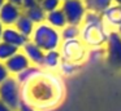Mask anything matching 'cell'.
<instances>
[{
    "label": "cell",
    "mask_w": 121,
    "mask_h": 111,
    "mask_svg": "<svg viewBox=\"0 0 121 111\" xmlns=\"http://www.w3.org/2000/svg\"><path fill=\"white\" fill-rule=\"evenodd\" d=\"M109 31L102 14L87 12L83 23L79 27V39L87 48H99L105 45Z\"/></svg>",
    "instance_id": "cell-1"
},
{
    "label": "cell",
    "mask_w": 121,
    "mask_h": 111,
    "mask_svg": "<svg viewBox=\"0 0 121 111\" xmlns=\"http://www.w3.org/2000/svg\"><path fill=\"white\" fill-rule=\"evenodd\" d=\"M30 40L38 45L43 52H52V50H59L60 45L63 43L61 34L59 30L53 28L48 23H40L37 25L34 28Z\"/></svg>",
    "instance_id": "cell-2"
},
{
    "label": "cell",
    "mask_w": 121,
    "mask_h": 111,
    "mask_svg": "<svg viewBox=\"0 0 121 111\" xmlns=\"http://www.w3.org/2000/svg\"><path fill=\"white\" fill-rule=\"evenodd\" d=\"M0 101L5 103L11 110L18 111L22 103L21 92H20V83L16 77H9L8 80L0 84Z\"/></svg>",
    "instance_id": "cell-3"
},
{
    "label": "cell",
    "mask_w": 121,
    "mask_h": 111,
    "mask_svg": "<svg viewBox=\"0 0 121 111\" xmlns=\"http://www.w3.org/2000/svg\"><path fill=\"white\" fill-rule=\"evenodd\" d=\"M61 54L63 61L73 62V63H78L83 61L87 57V46L81 41V39H76V40H69V41H63L59 49Z\"/></svg>",
    "instance_id": "cell-4"
},
{
    "label": "cell",
    "mask_w": 121,
    "mask_h": 111,
    "mask_svg": "<svg viewBox=\"0 0 121 111\" xmlns=\"http://www.w3.org/2000/svg\"><path fill=\"white\" fill-rule=\"evenodd\" d=\"M105 61L108 66L115 70H121V35L118 31L111 30L108 40L104 45Z\"/></svg>",
    "instance_id": "cell-5"
},
{
    "label": "cell",
    "mask_w": 121,
    "mask_h": 111,
    "mask_svg": "<svg viewBox=\"0 0 121 111\" xmlns=\"http://www.w3.org/2000/svg\"><path fill=\"white\" fill-rule=\"evenodd\" d=\"M61 10L65 14L68 25L78 26V27H81L87 14L83 0H65L61 3Z\"/></svg>",
    "instance_id": "cell-6"
},
{
    "label": "cell",
    "mask_w": 121,
    "mask_h": 111,
    "mask_svg": "<svg viewBox=\"0 0 121 111\" xmlns=\"http://www.w3.org/2000/svg\"><path fill=\"white\" fill-rule=\"evenodd\" d=\"M24 14L22 8L13 5L7 1L3 7L0 8V22L5 27H14L16 22L20 19V17Z\"/></svg>",
    "instance_id": "cell-7"
},
{
    "label": "cell",
    "mask_w": 121,
    "mask_h": 111,
    "mask_svg": "<svg viewBox=\"0 0 121 111\" xmlns=\"http://www.w3.org/2000/svg\"><path fill=\"white\" fill-rule=\"evenodd\" d=\"M5 66L8 69L11 75H18L22 71H25L26 69H29L30 66H33L30 63V61L27 59V57L24 54L22 50H18L16 54L11 57L8 61L5 62Z\"/></svg>",
    "instance_id": "cell-8"
},
{
    "label": "cell",
    "mask_w": 121,
    "mask_h": 111,
    "mask_svg": "<svg viewBox=\"0 0 121 111\" xmlns=\"http://www.w3.org/2000/svg\"><path fill=\"white\" fill-rule=\"evenodd\" d=\"M103 21L109 30H116L121 27V5L112 4L102 14Z\"/></svg>",
    "instance_id": "cell-9"
},
{
    "label": "cell",
    "mask_w": 121,
    "mask_h": 111,
    "mask_svg": "<svg viewBox=\"0 0 121 111\" xmlns=\"http://www.w3.org/2000/svg\"><path fill=\"white\" fill-rule=\"evenodd\" d=\"M4 43H8L9 45L17 48L18 50H21L25 46V44L29 41V39L26 36H24L18 30H16V27H5L3 34V40Z\"/></svg>",
    "instance_id": "cell-10"
},
{
    "label": "cell",
    "mask_w": 121,
    "mask_h": 111,
    "mask_svg": "<svg viewBox=\"0 0 121 111\" xmlns=\"http://www.w3.org/2000/svg\"><path fill=\"white\" fill-rule=\"evenodd\" d=\"M21 50L24 52V54L27 57V59L30 61L31 65H34V66H43L46 52H43L42 49H40L38 45H35L31 40L27 41Z\"/></svg>",
    "instance_id": "cell-11"
},
{
    "label": "cell",
    "mask_w": 121,
    "mask_h": 111,
    "mask_svg": "<svg viewBox=\"0 0 121 111\" xmlns=\"http://www.w3.org/2000/svg\"><path fill=\"white\" fill-rule=\"evenodd\" d=\"M46 23H48L50 26H52L53 28H56V30H59V31H61L66 25H68L65 14H64V12L61 10V8L53 10V12L47 13V15H46Z\"/></svg>",
    "instance_id": "cell-12"
},
{
    "label": "cell",
    "mask_w": 121,
    "mask_h": 111,
    "mask_svg": "<svg viewBox=\"0 0 121 111\" xmlns=\"http://www.w3.org/2000/svg\"><path fill=\"white\" fill-rule=\"evenodd\" d=\"M83 3L87 12L96 13V14H103L113 4L112 0H83Z\"/></svg>",
    "instance_id": "cell-13"
},
{
    "label": "cell",
    "mask_w": 121,
    "mask_h": 111,
    "mask_svg": "<svg viewBox=\"0 0 121 111\" xmlns=\"http://www.w3.org/2000/svg\"><path fill=\"white\" fill-rule=\"evenodd\" d=\"M24 14L37 26V25H40V23L46 22V15H47V13H46L44 10L42 9V7L38 4V5H35V7L30 8V9L25 10Z\"/></svg>",
    "instance_id": "cell-14"
},
{
    "label": "cell",
    "mask_w": 121,
    "mask_h": 111,
    "mask_svg": "<svg viewBox=\"0 0 121 111\" xmlns=\"http://www.w3.org/2000/svg\"><path fill=\"white\" fill-rule=\"evenodd\" d=\"M14 27H16V30H18L22 34V35L26 36V38L30 40V38H31L33 32H34L35 25H34V23H33L31 21H30L25 14H22L21 17H20V19L16 22Z\"/></svg>",
    "instance_id": "cell-15"
},
{
    "label": "cell",
    "mask_w": 121,
    "mask_h": 111,
    "mask_svg": "<svg viewBox=\"0 0 121 111\" xmlns=\"http://www.w3.org/2000/svg\"><path fill=\"white\" fill-rule=\"evenodd\" d=\"M61 61H63V58H61V54L59 50L46 52L43 66L48 67V69H56V67H60Z\"/></svg>",
    "instance_id": "cell-16"
},
{
    "label": "cell",
    "mask_w": 121,
    "mask_h": 111,
    "mask_svg": "<svg viewBox=\"0 0 121 111\" xmlns=\"http://www.w3.org/2000/svg\"><path fill=\"white\" fill-rule=\"evenodd\" d=\"M60 34H61L63 41L76 40V39H79V27L78 26H73V25H66L60 31Z\"/></svg>",
    "instance_id": "cell-17"
},
{
    "label": "cell",
    "mask_w": 121,
    "mask_h": 111,
    "mask_svg": "<svg viewBox=\"0 0 121 111\" xmlns=\"http://www.w3.org/2000/svg\"><path fill=\"white\" fill-rule=\"evenodd\" d=\"M17 52H18V49H17V48L9 45L8 43L0 41V62L5 63V62L8 61L13 54H16Z\"/></svg>",
    "instance_id": "cell-18"
},
{
    "label": "cell",
    "mask_w": 121,
    "mask_h": 111,
    "mask_svg": "<svg viewBox=\"0 0 121 111\" xmlns=\"http://www.w3.org/2000/svg\"><path fill=\"white\" fill-rule=\"evenodd\" d=\"M87 59L92 63L99 62L102 58H105V48L104 46H99V48H90L87 52Z\"/></svg>",
    "instance_id": "cell-19"
},
{
    "label": "cell",
    "mask_w": 121,
    "mask_h": 111,
    "mask_svg": "<svg viewBox=\"0 0 121 111\" xmlns=\"http://www.w3.org/2000/svg\"><path fill=\"white\" fill-rule=\"evenodd\" d=\"M61 3H63V0H42L39 3V5L42 7V9L46 13H50V12H53L56 9H60Z\"/></svg>",
    "instance_id": "cell-20"
},
{
    "label": "cell",
    "mask_w": 121,
    "mask_h": 111,
    "mask_svg": "<svg viewBox=\"0 0 121 111\" xmlns=\"http://www.w3.org/2000/svg\"><path fill=\"white\" fill-rule=\"evenodd\" d=\"M37 74H38V69H37V66H30L29 69H26L25 71H22L21 74H18L17 75V81L21 84V83H25V81H27V80H30L33 76H37Z\"/></svg>",
    "instance_id": "cell-21"
},
{
    "label": "cell",
    "mask_w": 121,
    "mask_h": 111,
    "mask_svg": "<svg viewBox=\"0 0 121 111\" xmlns=\"http://www.w3.org/2000/svg\"><path fill=\"white\" fill-rule=\"evenodd\" d=\"M78 63H73V62H68V61H61L60 63V70L63 74L65 75H72L78 70Z\"/></svg>",
    "instance_id": "cell-22"
},
{
    "label": "cell",
    "mask_w": 121,
    "mask_h": 111,
    "mask_svg": "<svg viewBox=\"0 0 121 111\" xmlns=\"http://www.w3.org/2000/svg\"><path fill=\"white\" fill-rule=\"evenodd\" d=\"M9 77H11V74H9L5 63L0 62V84H3V83L5 81V80H8Z\"/></svg>",
    "instance_id": "cell-23"
},
{
    "label": "cell",
    "mask_w": 121,
    "mask_h": 111,
    "mask_svg": "<svg viewBox=\"0 0 121 111\" xmlns=\"http://www.w3.org/2000/svg\"><path fill=\"white\" fill-rule=\"evenodd\" d=\"M39 3L37 1V0H22V10H27L30 9V8L35 7V5H38Z\"/></svg>",
    "instance_id": "cell-24"
},
{
    "label": "cell",
    "mask_w": 121,
    "mask_h": 111,
    "mask_svg": "<svg viewBox=\"0 0 121 111\" xmlns=\"http://www.w3.org/2000/svg\"><path fill=\"white\" fill-rule=\"evenodd\" d=\"M7 1L13 4V5H17V7L22 8V0H7Z\"/></svg>",
    "instance_id": "cell-25"
},
{
    "label": "cell",
    "mask_w": 121,
    "mask_h": 111,
    "mask_svg": "<svg viewBox=\"0 0 121 111\" xmlns=\"http://www.w3.org/2000/svg\"><path fill=\"white\" fill-rule=\"evenodd\" d=\"M0 111H13V110H11L5 103H3L1 101H0Z\"/></svg>",
    "instance_id": "cell-26"
},
{
    "label": "cell",
    "mask_w": 121,
    "mask_h": 111,
    "mask_svg": "<svg viewBox=\"0 0 121 111\" xmlns=\"http://www.w3.org/2000/svg\"><path fill=\"white\" fill-rule=\"evenodd\" d=\"M4 30H5V26L0 22V41L3 40V34H4Z\"/></svg>",
    "instance_id": "cell-27"
},
{
    "label": "cell",
    "mask_w": 121,
    "mask_h": 111,
    "mask_svg": "<svg viewBox=\"0 0 121 111\" xmlns=\"http://www.w3.org/2000/svg\"><path fill=\"white\" fill-rule=\"evenodd\" d=\"M113 4H117V5H121V0H112Z\"/></svg>",
    "instance_id": "cell-28"
},
{
    "label": "cell",
    "mask_w": 121,
    "mask_h": 111,
    "mask_svg": "<svg viewBox=\"0 0 121 111\" xmlns=\"http://www.w3.org/2000/svg\"><path fill=\"white\" fill-rule=\"evenodd\" d=\"M5 3H7V0H0V8L3 7V5L5 4Z\"/></svg>",
    "instance_id": "cell-29"
},
{
    "label": "cell",
    "mask_w": 121,
    "mask_h": 111,
    "mask_svg": "<svg viewBox=\"0 0 121 111\" xmlns=\"http://www.w3.org/2000/svg\"><path fill=\"white\" fill-rule=\"evenodd\" d=\"M117 31H118V34H120V35H121V27H120V28H118V30H117Z\"/></svg>",
    "instance_id": "cell-30"
},
{
    "label": "cell",
    "mask_w": 121,
    "mask_h": 111,
    "mask_svg": "<svg viewBox=\"0 0 121 111\" xmlns=\"http://www.w3.org/2000/svg\"><path fill=\"white\" fill-rule=\"evenodd\" d=\"M37 1H38V3H40V1H42V0H37Z\"/></svg>",
    "instance_id": "cell-31"
},
{
    "label": "cell",
    "mask_w": 121,
    "mask_h": 111,
    "mask_svg": "<svg viewBox=\"0 0 121 111\" xmlns=\"http://www.w3.org/2000/svg\"><path fill=\"white\" fill-rule=\"evenodd\" d=\"M63 1H65V0H63Z\"/></svg>",
    "instance_id": "cell-32"
}]
</instances>
